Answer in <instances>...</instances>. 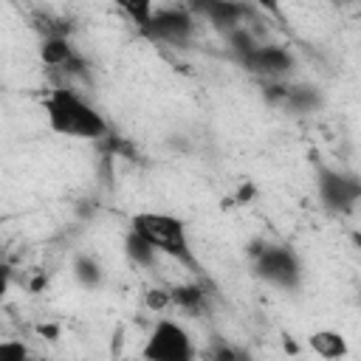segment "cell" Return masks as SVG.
Returning <instances> with one entry per match:
<instances>
[{
    "instance_id": "obj_15",
    "label": "cell",
    "mask_w": 361,
    "mask_h": 361,
    "mask_svg": "<svg viewBox=\"0 0 361 361\" xmlns=\"http://www.w3.org/2000/svg\"><path fill=\"white\" fill-rule=\"evenodd\" d=\"M124 14H127V20L138 28V34L149 25V20H152V11H155V3H149V0H124L121 6H118Z\"/></svg>"
},
{
    "instance_id": "obj_13",
    "label": "cell",
    "mask_w": 361,
    "mask_h": 361,
    "mask_svg": "<svg viewBox=\"0 0 361 361\" xmlns=\"http://www.w3.org/2000/svg\"><path fill=\"white\" fill-rule=\"evenodd\" d=\"M73 276H76V282H79L82 288H99L102 279H104V271H102V265L96 262V257L79 254V257L73 259Z\"/></svg>"
},
{
    "instance_id": "obj_2",
    "label": "cell",
    "mask_w": 361,
    "mask_h": 361,
    "mask_svg": "<svg viewBox=\"0 0 361 361\" xmlns=\"http://www.w3.org/2000/svg\"><path fill=\"white\" fill-rule=\"evenodd\" d=\"M130 231L138 234L158 257H169V259L180 262L183 268L197 271L189 228L180 217L166 214V212H138L130 220Z\"/></svg>"
},
{
    "instance_id": "obj_5",
    "label": "cell",
    "mask_w": 361,
    "mask_h": 361,
    "mask_svg": "<svg viewBox=\"0 0 361 361\" xmlns=\"http://www.w3.org/2000/svg\"><path fill=\"white\" fill-rule=\"evenodd\" d=\"M195 34V17L183 6H155L149 25L141 37L161 42V45H186Z\"/></svg>"
},
{
    "instance_id": "obj_9",
    "label": "cell",
    "mask_w": 361,
    "mask_h": 361,
    "mask_svg": "<svg viewBox=\"0 0 361 361\" xmlns=\"http://www.w3.org/2000/svg\"><path fill=\"white\" fill-rule=\"evenodd\" d=\"M197 11H203L214 25L231 31V28H240L248 8L243 3H231V0H203V3H197Z\"/></svg>"
},
{
    "instance_id": "obj_3",
    "label": "cell",
    "mask_w": 361,
    "mask_h": 361,
    "mask_svg": "<svg viewBox=\"0 0 361 361\" xmlns=\"http://www.w3.org/2000/svg\"><path fill=\"white\" fill-rule=\"evenodd\" d=\"M251 259H254V274L282 290H296L302 282V262L288 245H274V243H251Z\"/></svg>"
},
{
    "instance_id": "obj_19",
    "label": "cell",
    "mask_w": 361,
    "mask_h": 361,
    "mask_svg": "<svg viewBox=\"0 0 361 361\" xmlns=\"http://www.w3.org/2000/svg\"><path fill=\"white\" fill-rule=\"evenodd\" d=\"M11 279H14L11 265H8V262H0V302H3V296L8 293V288H11Z\"/></svg>"
},
{
    "instance_id": "obj_11",
    "label": "cell",
    "mask_w": 361,
    "mask_h": 361,
    "mask_svg": "<svg viewBox=\"0 0 361 361\" xmlns=\"http://www.w3.org/2000/svg\"><path fill=\"white\" fill-rule=\"evenodd\" d=\"M169 296H172V307H180L189 316H195V313H200L206 307V290L200 285H195V282L169 288Z\"/></svg>"
},
{
    "instance_id": "obj_7",
    "label": "cell",
    "mask_w": 361,
    "mask_h": 361,
    "mask_svg": "<svg viewBox=\"0 0 361 361\" xmlns=\"http://www.w3.org/2000/svg\"><path fill=\"white\" fill-rule=\"evenodd\" d=\"M240 65H243L248 73H254V76H262V79H268V82H276V79H282V76H288V73L293 71L296 59H293V54H290L288 48H282V45L257 42L248 54L240 56Z\"/></svg>"
},
{
    "instance_id": "obj_6",
    "label": "cell",
    "mask_w": 361,
    "mask_h": 361,
    "mask_svg": "<svg viewBox=\"0 0 361 361\" xmlns=\"http://www.w3.org/2000/svg\"><path fill=\"white\" fill-rule=\"evenodd\" d=\"M316 192L324 209L330 212H350L361 200V180L353 172L319 166L316 172Z\"/></svg>"
},
{
    "instance_id": "obj_8",
    "label": "cell",
    "mask_w": 361,
    "mask_h": 361,
    "mask_svg": "<svg viewBox=\"0 0 361 361\" xmlns=\"http://www.w3.org/2000/svg\"><path fill=\"white\" fill-rule=\"evenodd\" d=\"M39 59L48 68L65 71V73H82L87 65L85 59L76 54V48L71 45V39L65 34H45L39 42Z\"/></svg>"
},
{
    "instance_id": "obj_16",
    "label": "cell",
    "mask_w": 361,
    "mask_h": 361,
    "mask_svg": "<svg viewBox=\"0 0 361 361\" xmlns=\"http://www.w3.org/2000/svg\"><path fill=\"white\" fill-rule=\"evenodd\" d=\"M206 361H251V355L243 350V347H234V344H214L206 350Z\"/></svg>"
},
{
    "instance_id": "obj_10",
    "label": "cell",
    "mask_w": 361,
    "mask_h": 361,
    "mask_svg": "<svg viewBox=\"0 0 361 361\" xmlns=\"http://www.w3.org/2000/svg\"><path fill=\"white\" fill-rule=\"evenodd\" d=\"M307 347L324 361H341L350 353V344L338 330H313L307 336Z\"/></svg>"
},
{
    "instance_id": "obj_17",
    "label": "cell",
    "mask_w": 361,
    "mask_h": 361,
    "mask_svg": "<svg viewBox=\"0 0 361 361\" xmlns=\"http://www.w3.org/2000/svg\"><path fill=\"white\" fill-rule=\"evenodd\" d=\"M0 361H37V358L31 355V350H28L25 341L6 338V341H0Z\"/></svg>"
},
{
    "instance_id": "obj_1",
    "label": "cell",
    "mask_w": 361,
    "mask_h": 361,
    "mask_svg": "<svg viewBox=\"0 0 361 361\" xmlns=\"http://www.w3.org/2000/svg\"><path fill=\"white\" fill-rule=\"evenodd\" d=\"M42 113L48 127L62 138L76 141H104L110 138L107 118L76 90L56 85L42 96Z\"/></svg>"
},
{
    "instance_id": "obj_12",
    "label": "cell",
    "mask_w": 361,
    "mask_h": 361,
    "mask_svg": "<svg viewBox=\"0 0 361 361\" xmlns=\"http://www.w3.org/2000/svg\"><path fill=\"white\" fill-rule=\"evenodd\" d=\"M285 104L296 113H313L319 104H322V96L313 85H288V93H285Z\"/></svg>"
},
{
    "instance_id": "obj_18",
    "label": "cell",
    "mask_w": 361,
    "mask_h": 361,
    "mask_svg": "<svg viewBox=\"0 0 361 361\" xmlns=\"http://www.w3.org/2000/svg\"><path fill=\"white\" fill-rule=\"evenodd\" d=\"M144 305H147V310H152V313H161V310L172 307L169 288H149V290L144 293Z\"/></svg>"
},
{
    "instance_id": "obj_14",
    "label": "cell",
    "mask_w": 361,
    "mask_h": 361,
    "mask_svg": "<svg viewBox=\"0 0 361 361\" xmlns=\"http://www.w3.org/2000/svg\"><path fill=\"white\" fill-rule=\"evenodd\" d=\"M124 254H127L130 262L138 265V268H152V265L161 259V257H158V254H155L138 234H133V231H130L127 240H124Z\"/></svg>"
},
{
    "instance_id": "obj_4",
    "label": "cell",
    "mask_w": 361,
    "mask_h": 361,
    "mask_svg": "<svg viewBox=\"0 0 361 361\" xmlns=\"http://www.w3.org/2000/svg\"><path fill=\"white\" fill-rule=\"evenodd\" d=\"M144 361H197V347L189 330L172 319H158L141 347Z\"/></svg>"
}]
</instances>
